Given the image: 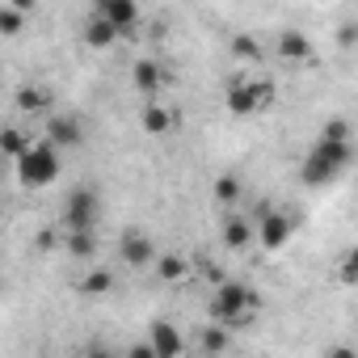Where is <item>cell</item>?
<instances>
[{
    "label": "cell",
    "mask_w": 358,
    "mask_h": 358,
    "mask_svg": "<svg viewBox=\"0 0 358 358\" xmlns=\"http://www.w3.org/2000/svg\"><path fill=\"white\" fill-rule=\"evenodd\" d=\"M350 160H354L350 143H324V139H316V148L308 152L299 177H303L308 186H324V182H333L341 169H350Z\"/></svg>",
    "instance_id": "cell-1"
},
{
    "label": "cell",
    "mask_w": 358,
    "mask_h": 358,
    "mask_svg": "<svg viewBox=\"0 0 358 358\" xmlns=\"http://www.w3.org/2000/svg\"><path fill=\"white\" fill-rule=\"evenodd\" d=\"M262 308V299L245 287V282H220L215 287V295H211V316H215V324H241V320H249L253 312Z\"/></svg>",
    "instance_id": "cell-2"
},
{
    "label": "cell",
    "mask_w": 358,
    "mask_h": 358,
    "mask_svg": "<svg viewBox=\"0 0 358 358\" xmlns=\"http://www.w3.org/2000/svg\"><path fill=\"white\" fill-rule=\"evenodd\" d=\"M13 164H17L22 186H30V190H43V186H51L59 177V152L51 143H30Z\"/></svg>",
    "instance_id": "cell-3"
},
{
    "label": "cell",
    "mask_w": 358,
    "mask_h": 358,
    "mask_svg": "<svg viewBox=\"0 0 358 358\" xmlns=\"http://www.w3.org/2000/svg\"><path fill=\"white\" fill-rule=\"evenodd\" d=\"M224 101L232 114H257V110L274 106V85L270 80H232Z\"/></svg>",
    "instance_id": "cell-4"
},
{
    "label": "cell",
    "mask_w": 358,
    "mask_h": 358,
    "mask_svg": "<svg viewBox=\"0 0 358 358\" xmlns=\"http://www.w3.org/2000/svg\"><path fill=\"white\" fill-rule=\"evenodd\" d=\"M291 232H295L291 215H282V211H274V207H262V220H257V241H262L266 249H282V245L291 241Z\"/></svg>",
    "instance_id": "cell-5"
},
{
    "label": "cell",
    "mask_w": 358,
    "mask_h": 358,
    "mask_svg": "<svg viewBox=\"0 0 358 358\" xmlns=\"http://www.w3.org/2000/svg\"><path fill=\"white\" fill-rule=\"evenodd\" d=\"M148 345H152L156 358H182V354H186V337L177 333V324H169V320H152Z\"/></svg>",
    "instance_id": "cell-6"
},
{
    "label": "cell",
    "mask_w": 358,
    "mask_h": 358,
    "mask_svg": "<svg viewBox=\"0 0 358 358\" xmlns=\"http://www.w3.org/2000/svg\"><path fill=\"white\" fill-rule=\"evenodd\" d=\"M97 224V194L93 190H72L68 199V232H93Z\"/></svg>",
    "instance_id": "cell-7"
},
{
    "label": "cell",
    "mask_w": 358,
    "mask_h": 358,
    "mask_svg": "<svg viewBox=\"0 0 358 358\" xmlns=\"http://www.w3.org/2000/svg\"><path fill=\"white\" fill-rule=\"evenodd\" d=\"M97 17H101L114 34H127V30L139 22V5H135V0H101V5H97Z\"/></svg>",
    "instance_id": "cell-8"
},
{
    "label": "cell",
    "mask_w": 358,
    "mask_h": 358,
    "mask_svg": "<svg viewBox=\"0 0 358 358\" xmlns=\"http://www.w3.org/2000/svg\"><path fill=\"white\" fill-rule=\"evenodd\" d=\"M85 139V127H80V118L76 114H51V122H47V143L59 152V148H76Z\"/></svg>",
    "instance_id": "cell-9"
},
{
    "label": "cell",
    "mask_w": 358,
    "mask_h": 358,
    "mask_svg": "<svg viewBox=\"0 0 358 358\" xmlns=\"http://www.w3.org/2000/svg\"><path fill=\"white\" fill-rule=\"evenodd\" d=\"M118 257H122V266L143 270V266L156 262V249H152V241H148L143 232H127V236L118 241Z\"/></svg>",
    "instance_id": "cell-10"
},
{
    "label": "cell",
    "mask_w": 358,
    "mask_h": 358,
    "mask_svg": "<svg viewBox=\"0 0 358 358\" xmlns=\"http://www.w3.org/2000/svg\"><path fill=\"white\" fill-rule=\"evenodd\" d=\"M278 55H282V59H291V64L312 59V43H308V34H299V30L278 34Z\"/></svg>",
    "instance_id": "cell-11"
},
{
    "label": "cell",
    "mask_w": 358,
    "mask_h": 358,
    "mask_svg": "<svg viewBox=\"0 0 358 358\" xmlns=\"http://www.w3.org/2000/svg\"><path fill=\"white\" fill-rule=\"evenodd\" d=\"M139 127H143L148 135H169V131H173V114H169L160 101H148L143 114H139Z\"/></svg>",
    "instance_id": "cell-12"
},
{
    "label": "cell",
    "mask_w": 358,
    "mask_h": 358,
    "mask_svg": "<svg viewBox=\"0 0 358 358\" xmlns=\"http://www.w3.org/2000/svg\"><path fill=\"white\" fill-rule=\"evenodd\" d=\"M152 266H156V278H160V282H182V278L190 274L186 257H177V253H164V257H156Z\"/></svg>",
    "instance_id": "cell-13"
},
{
    "label": "cell",
    "mask_w": 358,
    "mask_h": 358,
    "mask_svg": "<svg viewBox=\"0 0 358 358\" xmlns=\"http://www.w3.org/2000/svg\"><path fill=\"white\" fill-rule=\"evenodd\" d=\"M131 76H135V89H139V93H148V97H152V93H156V89L164 85V72H160V68H156L152 59H139Z\"/></svg>",
    "instance_id": "cell-14"
},
{
    "label": "cell",
    "mask_w": 358,
    "mask_h": 358,
    "mask_svg": "<svg viewBox=\"0 0 358 358\" xmlns=\"http://www.w3.org/2000/svg\"><path fill=\"white\" fill-rule=\"evenodd\" d=\"M26 13H30V5H22V0H13V5H0V34H22Z\"/></svg>",
    "instance_id": "cell-15"
},
{
    "label": "cell",
    "mask_w": 358,
    "mask_h": 358,
    "mask_svg": "<svg viewBox=\"0 0 358 358\" xmlns=\"http://www.w3.org/2000/svg\"><path fill=\"white\" fill-rule=\"evenodd\" d=\"M114 38H118V34H114V30H110V26H106V22L97 17V13H93V17L85 22V43H89V47H97V51H106V47L114 43Z\"/></svg>",
    "instance_id": "cell-16"
},
{
    "label": "cell",
    "mask_w": 358,
    "mask_h": 358,
    "mask_svg": "<svg viewBox=\"0 0 358 358\" xmlns=\"http://www.w3.org/2000/svg\"><path fill=\"white\" fill-rule=\"evenodd\" d=\"M47 101H51V93L38 89V85H22V89H17V110H26V114L47 110Z\"/></svg>",
    "instance_id": "cell-17"
},
{
    "label": "cell",
    "mask_w": 358,
    "mask_h": 358,
    "mask_svg": "<svg viewBox=\"0 0 358 358\" xmlns=\"http://www.w3.org/2000/svg\"><path fill=\"white\" fill-rule=\"evenodd\" d=\"M249 241H253L249 220H224V245H228V249H245Z\"/></svg>",
    "instance_id": "cell-18"
},
{
    "label": "cell",
    "mask_w": 358,
    "mask_h": 358,
    "mask_svg": "<svg viewBox=\"0 0 358 358\" xmlns=\"http://www.w3.org/2000/svg\"><path fill=\"white\" fill-rule=\"evenodd\" d=\"M26 148H30V135H26V131H17V127H5V131H0V152H5V156L17 160Z\"/></svg>",
    "instance_id": "cell-19"
},
{
    "label": "cell",
    "mask_w": 358,
    "mask_h": 358,
    "mask_svg": "<svg viewBox=\"0 0 358 358\" xmlns=\"http://www.w3.org/2000/svg\"><path fill=\"white\" fill-rule=\"evenodd\" d=\"M114 287V270H89L85 278H80V291L85 295H106Z\"/></svg>",
    "instance_id": "cell-20"
},
{
    "label": "cell",
    "mask_w": 358,
    "mask_h": 358,
    "mask_svg": "<svg viewBox=\"0 0 358 358\" xmlns=\"http://www.w3.org/2000/svg\"><path fill=\"white\" fill-rule=\"evenodd\" d=\"M232 55L245 59V64H257V59H262V43H257L253 34H236V38H232Z\"/></svg>",
    "instance_id": "cell-21"
},
{
    "label": "cell",
    "mask_w": 358,
    "mask_h": 358,
    "mask_svg": "<svg viewBox=\"0 0 358 358\" xmlns=\"http://www.w3.org/2000/svg\"><path fill=\"white\" fill-rule=\"evenodd\" d=\"M199 337H203V350H207V354H224V350H228V329H224V324H211V329H203Z\"/></svg>",
    "instance_id": "cell-22"
},
{
    "label": "cell",
    "mask_w": 358,
    "mask_h": 358,
    "mask_svg": "<svg viewBox=\"0 0 358 358\" xmlns=\"http://www.w3.org/2000/svg\"><path fill=\"white\" fill-rule=\"evenodd\" d=\"M93 249H97L93 232H72V236H68V253H72V257H93Z\"/></svg>",
    "instance_id": "cell-23"
},
{
    "label": "cell",
    "mask_w": 358,
    "mask_h": 358,
    "mask_svg": "<svg viewBox=\"0 0 358 358\" xmlns=\"http://www.w3.org/2000/svg\"><path fill=\"white\" fill-rule=\"evenodd\" d=\"M320 139H324V143H350V122H345V118H333V122H324Z\"/></svg>",
    "instance_id": "cell-24"
},
{
    "label": "cell",
    "mask_w": 358,
    "mask_h": 358,
    "mask_svg": "<svg viewBox=\"0 0 358 358\" xmlns=\"http://www.w3.org/2000/svg\"><path fill=\"white\" fill-rule=\"evenodd\" d=\"M215 199L220 203H236L241 199V182H236V177H220V182H215Z\"/></svg>",
    "instance_id": "cell-25"
},
{
    "label": "cell",
    "mask_w": 358,
    "mask_h": 358,
    "mask_svg": "<svg viewBox=\"0 0 358 358\" xmlns=\"http://www.w3.org/2000/svg\"><path fill=\"white\" fill-rule=\"evenodd\" d=\"M341 282H354V253L341 257Z\"/></svg>",
    "instance_id": "cell-26"
},
{
    "label": "cell",
    "mask_w": 358,
    "mask_h": 358,
    "mask_svg": "<svg viewBox=\"0 0 358 358\" xmlns=\"http://www.w3.org/2000/svg\"><path fill=\"white\" fill-rule=\"evenodd\" d=\"M85 358H118V354H114L110 345H89V350H85Z\"/></svg>",
    "instance_id": "cell-27"
},
{
    "label": "cell",
    "mask_w": 358,
    "mask_h": 358,
    "mask_svg": "<svg viewBox=\"0 0 358 358\" xmlns=\"http://www.w3.org/2000/svg\"><path fill=\"white\" fill-rule=\"evenodd\" d=\"M127 358H156V354H152V345L143 341V345H131V350H127Z\"/></svg>",
    "instance_id": "cell-28"
},
{
    "label": "cell",
    "mask_w": 358,
    "mask_h": 358,
    "mask_svg": "<svg viewBox=\"0 0 358 358\" xmlns=\"http://www.w3.org/2000/svg\"><path fill=\"white\" fill-rule=\"evenodd\" d=\"M38 249H55V232H51V228L38 232Z\"/></svg>",
    "instance_id": "cell-29"
},
{
    "label": "cell",
    "mask_w": 358,
    "mask_h": 358,
    "mask_svg": "<svg viewBox=\"0 0 358 358\" xmlns=\"http://www.w3.org/2000/svg\"><path fill=\"white\" fill-rule=\"evenodd\" d=\"M329 358H354V350L350 345H337V350H329Z\"/></svg>",
    "instance_id": "cell-30"
}]
</instances>
